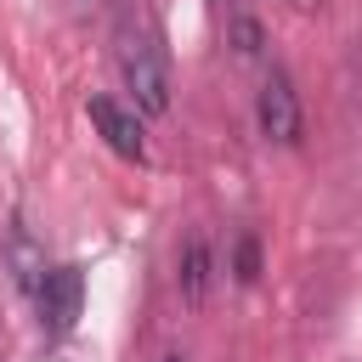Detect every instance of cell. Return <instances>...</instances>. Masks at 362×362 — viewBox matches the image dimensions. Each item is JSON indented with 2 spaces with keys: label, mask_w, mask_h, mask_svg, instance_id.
<instances>
[{
  "label": "cell",
  "mask_w": 362,
  "mask_h": 362,
  "mask_svg": "<svg viewBox=\"0 0 362 362\" xmlns=\"http://www.w3.org/2000/svg\"><path fill=\"white\" fill-rule=\"evenodd\" d=\"M175 277H181V294H187L192 305L209 294V243H204V238H187V249H181V272H175Z\"/></svg>",
  "instance_id": "6"
},
{
  "label": "cell",
  "mask_w": 362,
  "mask_h": 362,
  "mask_svg": "<svg viewBox=\"0 0 362 362\" xmlns=\"http://www.w3.org/2000/svg\"><path fill=\"white\" fill-rule=\"evenodd\" d=\"M238 51H243V57H255V51H260V28H255L249 17H238Z\"/></svg>",
  "instance_id": "8"
},
{
  "label": "cell",
  "mask_w": 362,
  "mask_h": 362,
  "mask_svg": "<svg viewBox=\"0 0 362 362\" xmlns=\"http://www.w3.org/2000/svg\"><path fill=\"white\" fill-rule=\"evenodd\" d=\"M232 272H238V283H255V277H260V243H255V238H238Z\"/></svg>",
  "instance_id": "7"
},
{
  "label": "cell",
  "mask_w": 362,
  "mask_h": 362,
  "mask_svg": "<svg viewBox=\"0 0 362 362\" xmlns=\"http://www.w3.org/2000/svg\"><path fill=\"white\" fill-rule=\"evenodd\" d=\"M164 362H181V356H164Z\"/></svg>",
  "instance_id": "9"
},
{
  "label": "cell",
  "mask_w": 362,
  "mask_h": 362,
  "mask_svg": "<svg viewBox=\"0 0 362 362\" xmlns=\"http://www.w3.org/2000/svg\"><path fill=\"white\" fill-rule=\"evenodd\" d=\"M34 305H40V322H45L51 334H68V328L79 322V305H85V277H79V266H51V272H45V288L34 294Z\"/></svg>",
  "instance_id": "3"
},
{
  "label": "cell",
  "mask_w": 362,
  "mask_h": 362,
  "mask_svg": "<svg viewBox=\"0 0 362 362\" xmlns=\"http://www.w3.org/2000/svg\"><path fill=\"white\" fill-rule=\"evenodd\" d=\"M255 119H260V136L266 141H300V90L288 74H266L260 85V102H255Z\"/></svg>",
  "instance_id": "2"
},
{
  "label": "cell",
  "mask_w": 362,
  "mask_h": 362,
  "mask_svg": "<svg viewBox=\"0 0 362 362\" xmlns=\"http://www.w3.org/2000/svg\"><path fill=\"white\" fill-rule=\"evenodd\" d=\"M119 74H124V90H130V102L141 113H164L170 107V68H164V51L147 34H124Z\"/></svg>",
  "instance_id": "1"
},
{
  "label": "cell",
  "mask_w": 362,
  "mask_h": 362,
  "mask_svg": "<svg viewBox=\"0 0 362 362\" xmlns=\"http://www.w3.org/2000/svg\"><path fill=\"white\" fill-rule=\"evenodd\" d=\"M6 266H11V277H17V288L34 300L40 288H45V249L34 243V232L23 226V221H11V232H6Z\"/></svg>",
  "instance_id": "5"
},
{
  "label": "cell",
  "mask_w": 362,
  "mask_h": 362,
  "mask_svg": "<svg viewBox=\"0 0 362 362\" xmlns=\"http://www.w3.org/2000/svg\"><path fill=\"white\" fill-rule=\"evenodd\" d=\"M90 124L102 130V141H107V147H113L119 158H141V153H147L136 107H119L113 96H90Z\"/></svg>",
  "instance_id": "4"
}]
</instances>
